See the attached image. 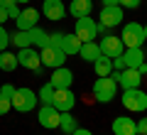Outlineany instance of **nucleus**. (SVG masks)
<instances>
[{
    "label": "nucleus",
    "mask_w": 147,
    "mask_h": 135,
    "mask_svg": "<svg viewBox=\"0 0 147 135\" xmlns=\"http://www.w3.org/2000/svg\"><path fill=\"white\" fill-rule=\"evenodd\" d=\"M10 103H12V108L20 111V113H30V111H34V108H37L39 98H37V94L32 91V88L20 86V88H15V94H12Z\"/></svg>",
    "instance_id": "obj_1"
},
{
    "label": "nucleus",
    "mask_w": 147,
    "mask_h": 135,
    "mask_svg": "<svg viewBox=\"0 0 147 135\" xmlns=\"http://www.w3.org/2000/svg\"><path fill=\"white\" fill-rule=\"evenodd\" d=\"M123 22V7L120 5H103L98 15V35H105L108 30L118 27Z\"/></svg>",
    "instance_id": "obj_2"
},
{
    "label": "nucleus",
    "mask_w": 147,
    "mask_h": 135,
    "mask_svg": "<svg viewBox=\"0 0 147 135\" xmlns=\"http://www.w3.org/2000/svg\"><path fill=\"white\" fill-rule=\"evenodd\" d=\"M118 94V81L113 76H98L93 83V98L98 103H110Z\"/></svg>",
    "instance_id": "obj_3"
},
{
    "label": "nucleus",
    "mask_w": 147,
    "mask_h": 135,
    "mask_svg": "<svg viewBox=\"0 0 147 135\" xmlns=\"http://www.w3.org/2000/svg\"><path fill=\"white\" fill-rule=\"evenodd\" d=\"M49 44H54V47H59L66 57H71V54H79L81 49V39L76 35H69V32H54V35H49Z\"/></svg>",
    "instance_id": "obj_4"
},
{
    "label": "nucleus",
    "mask_w": 147,
    "mask_h": 135,
    "mask_svg": "<svg viewBox=\"0 0 147 135\" xmlns=\"http://www.w3.org/2000/svg\"><path fill=\"white\" fill-rule=\"evenodd\" d=\"M123 106L130 113H145L147 111V94L142 88H123Z\"/></svg>",
    "instance_id": "obj_5"
},
{
    "label": "nucleus",
    "mask_w": 147,
    "mask_h": 135,
    "mask_svg": "<svg viewBox=\"0 0 147 135\" xmlns=\"http://www.w3.org/2000/svg\"><path fill=\"white\" fill-rule=\"evenodd\" d=\"M74 35L81 39V44H84V42H96V37H98V22L91 15L88 17H79L76 25H74Z\"/></svg>",
    "instance_id": "obj_6"
},
{
    "label": "nucleus",
    "mask_w": 147,
    "mask_h": 135,
    "mask_svg": "<svg viewBox=\"0 0 147 135\" xmlns=\"http://www.w3.org/2000/svg\"><path fill=\"white\" fill-rule=\"evenodd\" d=\"M39 62H42V66H47V69H59V66H64V62H66V54H64L59 47H54V44H47V47L39 49Z\"/></svg>",
    "instance_id": "obj_7"
},
{
    "label": "nucleus",
    "mask_w": 147,
    "mask_h": 135,
    "mask_svg": "<svg viewBox=\"0 0 147 135\" xmlns=\"http://www.w3.org/2000/svg\"><path fill=\"white\" fill-rule=\"evenodd\" d=\"M123 44L127 47H142V42H145V30H142L140 22H127L125 27H123Z\"/></svg>",
    "instance_id": "obj_8"
},
{
    "label": "nucleus",
    "mask_w": 147,
    "mask_h": 135,
    "mask_svg": "<svg viewBox=\"0 0 147 135\" xmlns=\"http://www.w3.org/2000/svg\"><path fill=\"white\" fill-rule=\"evenodd\" d=\"M52 106L64 113V111H71L76 106V94H74L71 88H54V96H52Z\"/></svg>",
    "instance_id": "obj_9"
},
{
    "label": "nucleus",
    "mask_w": 147,
    "mask_h": 135,
    "mask_svg": "<svg viewBox=\"0 0 147 135\" xmlns=\"http://www.w3.org/2000/svg\"><path fill=\"white\" fill-rule=\"evenodd\" d=\"M98 47H100V54H103V57L115 59V57H120V54H123L125 44H123L120 37H115V35H105L103 39L98 42Z\"/></svg>",
    "instance_id": "obj_10"
},
{
    "label": "nucleus",
    "mask_w": 147,
    "mask_h": 135,
    "mask_svg": "<svg viewBox=\"0 0 147 135\" xmlns=\"http://www.w3.org/2000/svg\"><path fill=\"white\" fill-rule=\"evenodd\" d=\"M110 76L118 81V86H123V88H140V83H142V76H140V71L137 69H123V71H113Z\"/></svg>",
    "instance_id": "obj_11"
},
{
    "label": "nucleus",
    "mask_w": 147,
    "mask_h": 135,
    "mask_svg": "<svg viewBox=\"0 0 147 135\" xmlns=\"http://www.w3.org/2000/svg\"><path fill=\"white\" fill-rule=\"evenodd\" d=\"M59 115L61 113H59L52 103H42V108H39V113H37V120H39L42 128L54 130V128H59Z\"/></svg>",
    "instance_id": "obj_12"
},
{
    "label": "nucleus",
    "mask_w": 147,
    "mask_h": 135,
    "mask_svg": "<svg viewBox=\"0 0 147 135\" xmlns=\"http://www.w3.org/2000/svg\"><path fill=\"white\" fill-rule=\"evenodd\" d=\"M17 64L25 69H32V71H37V69L42 66V62H39V52H37L34 47H25L17 52Z\"/></svg>",
    "instance_id": "obj_13"
},
{
    "label": "nucleus",
    "mask_w": 147,
    "mask_h": 135,
    "mask_svg": "<svg viewBox=\"0 0 147 135\" xmlns=\"http://www.w3.org/2000/svg\"><path fill=\"white\" fill-rule=\"evenodd\" d=\"M39 15L42 12L37 10V7H25V10H20V15L15 17L17 22V30H32V27H37V22H39Z\"/></svg>",
    "instance_id": "obj_14"
},
{
    "label": "nucleus",
    "mask_w": 147,
    "mask_h": 135,
    "mask_svg": "<svg viewBox=\"0 0 147 135\" xmlns=\"http://www.w3.org/2000/svg\"><path fill=\"white\" fill-rule=\"evenodd\" d=\"M42 12L47 20H64L66 15V7H64V0H42Z\"/></svg>",
    "instance_id": "obj_15"
},
{
    "label": "nucleus",
    "mask_w": 147,
    "mask_h": 135,
    "mask_svg": "<svg viewBox=\"0 0 147 135\" xmlns=\"http://www.w3.org/2000/svg\"><path fill=\"white\" fill-rule=\"evenodd\" d=\"M49 83H52L54 88H71V83H74V71H71L69 66L54 69V74H52V79H49Z\"/></svg>",
    "instance_id": "obj_16"
},
{
    "label": "nucleus",
    "mask_w": 147,
    "mask_h": 135,
    "mask_svg": "<svg viewBox=\"0 0 147 135\" xmlns=\"http://www.w3.org/2000/svg\"><path fill=\"white\" fill-rule=\"evenodd\" d=\"M113 135H137L135 118H130V115H118L113 120Z\"/></svg>",
    "instance_id": "obj_17"
},
{
    "label": "nucleus",
    "mask_w": 147,
    "mask_h": 135,
    "mask_svg": "<svg viewBox=\"0 0 147 135\" xmlns=\"http://www.w3.org/2000/svg\"><path fill=\"white\" fill-rule=\"evenodd\" d=\"M123 62H125V69H137L142 62H145V52H142V47H127L123 49Z\"/></svg>",
    "instance_id": "obj_18"
},
{
    "label": "nucleus",
    "mask_w": 147,
    "mask_h": 135,
    "mask_svg": "<svg viewBox=\"0 0 147 135\" xmlns=\"http://www.w3.org/2000/svg\"><path fill=\"white\" fill-rule=\"evenodd\" d=\"M69 15H74L76 20L79 17H88L93 12V0H71V5L66 7Z\"/></svg>",
    "instance_id": "obj_19"
},
{
    "label": "nucleus",
    "mask_w": 147,
    "mask_h": 135,
    "mask_svg": "<svg viewBox=\"0 0 147 135\" xmlns=\"http://www.w3.org/2000/svg\"><path fill=\"white\" fill-rule=\"evenodd\" d=\"M79 57L84 59V62H91V64H93L98 57H103V54H100L98 42H84V44H81V49H79Z\"/></svg>",
    "instance_id": "obj_20"
},
{
    "label": "nucleus",
    "mask_w": 147,
    "mask_h": 135,
    "mask_svg": "<svg viewBox=\"0 0 147 135\" xmlns=\"http://www.w3.org/2000/svg\"><path fill=\"white\" fill-rule=\"evenodd\" d=\"M27 32H30V44H32V47H39V49H42V47H47V44H49V35L44 30L32 27V30H27Z\"/></svg>",
    "instance_id": "obj_21"
},
{
    "label": "nucleus",
    "mask_w": 147,
    "mask_h": 135,
    "mask_svg": "<svg viewBox=\"0 0 147 135\" xmlns=\"http://www.w3.org/2000/svg\"><path fill=\"white\" fill-rule=\"evenodd\" d=\"M20 66L17 64V54H12V52H0V71H15V69Z\"/></svg>",
    "instance_id": "obj_22"
},
{
    "label": "nucleus",
    "mask_w": 147,
    "mask_h": 135,
    "mask_svg": "<svg viewBox=\"0 0 147 135\" xmlns=\"http://www.w3.org/2000/svg\"><path fill=\"white\" fill-rule=\"evenodd\" d=\"M59 128L64 130V135H71L74 130L79 128V125H76V118L71 115V111H64V113L59 115Z\"/></svg>",
    "instance_id": "obj_23"
},
{
    "label": "nucleus",
    "mask_w": 147,
    "mask_h": 135,
    "mask_svg": "<svg viewBox=\"0 0 147 135\" xmlns=\"http://www.w3.org/2000/svg\"><path fill=\"white\" fill-rule=\"evenodd\" d=\"M93 71H96V76H110L113 74V62L108 57H98L93 62Z\"/></svg>",
    "instance_id": "obj_24"
},
{
    "label": "nucleus",
    "mask_w": 147,
    "mask_h": 135,
    "mask_svg": "<svg viewBox=\"0 0 147 135\" xmlns=\"http://www.w3.org/2000/svg\"><path fill=\"white\" fill-rule=\"evenodd\" d=\"M10 42H12V44H15L17 49L32 47V44H30V32H25V30H17L15 35H10Z\"/></svg>",
    "instance_id": "obj_25"
},
{
    "label": "nucleus",
    "mask_w": 147,
    "mask_h": 135,
    "mask_svg": "<svg viewBox=\"0 0 147 135\" xmlns=\"http://www.w3.org/2000/svg\"><path fill=\"white\" fill-rule=\"evenodd\" d=\"M52 96H54V86L52 83H42V88H39V94H37V98H39V103H52Z\"/></svg>",
    "instance_id": "obj_26"
},
{
    "label": "nucleus",
    "mask_w": 147,
    "mask_h": 135,
    "mask_svg": "<svg viewBox=\"0 0 147 135\" xmlns=\"http://www.w3.org/2000/svg\"><path fill=\"white\" fill-rule=\"evenodd\" d=\"M7 44H10V35H7L5 25H0V52H5Z\"/></svg>",
    "instance_id": "obj_27"
},
{
    "label": "nucleus",
    "mask_w": 147,
    "mask_h": 135,
    "mask_svg": "<svg viewBox=\"0 0 147 135\" xmlns=\"http://www.w3.org/2000/svg\"><path fill=\"white\" fill-rule=\"evenodd\" d=\"M118 5H120L123 10H137V7L142 5V0H118Z\"/></svg>",
    "instance_id": "obj_28"
},
{
    "label": "nucleus",
    "mask_w": 147,
    "mask_h": 135,
    "mask_svg": "<svg viewBox=\"0 0 147 135\" xmlns=\"http://www.w3.org/2000/svg\"><path fill=\"white\" fill-rule=\"evenodd\" d=\"M15 88H17V86H12V83H3V86H0V94L5 96V98H12Z\"/></svg>",
    "instance_id": "obj_29"
},
{
    "label": "nucleus",
    "mask_w": 147,
    "mask_h": 135,
    "mask_svg": "<svg viewBox=\"0 0 147 135\" xmlns=\"http://www.w3.org/2000/svg\"><path fill=\"white\" fill-rule=\"evenodd\" d=\"M12 108V103H10V98H5V96L0 94V115H5L7 111Z\"/></svg>",
    "instance_id": "obj_30"
},
{
    "label": "nucleus",
    "mask_w": 147,
    "mask_h": 135,
    "mask_svg": "<svg viewBox=\"0 0 147 135\" xmlns=\"http://www.w3.org/2000/svg\"><path fill=\"white\" fill-rule=\"evenodd\" d=\"M135 130H137V135H147V118L135 120Z\"/></svg>",
    "instance_id": "obj_31"
},
{
    "label": "nucleus",
    "mask_w": 147,
    "mask_h": 135,
    "mask_svg": "<svg viewBox=\"0 0 147 135\" xmlns=\"http://www.w3.org/2000/svg\"><path fill=\"white\" fill-rule=\"evenodd\" d=\"M20 10H22L20 5H12V7H7V15H10V20H15V17L20 15Z\"/></svg>",
    "instance_id": "obj_32"
},
{
    "label": "nucleus",
    "mask_w": 147,
    "mask_h": 135,
    "mask_svg": "<svg viewBox=\"0 0 147 135\" xmlns=\"http://www.w3.org/2000/svg\"><path fill=\"white\" fill-rule=\"evenodd\" d=\"M7 20H10V15H7V7H3V5H0V25H5Z\"/></svg>",
    "instance_id": "obj_33"
},
{
    "label": "nucleus",
    "mask_w": 147,
    "mask_h": 135,
    "mask_svg": "<svg viewBox=\"0 0 147 135\" xmlns=\"http://www.w3.org/2000/svg\"><path fill=\"white\" fill-rule=\"evenodd\" d=\"M71 135H93V133H91L88 128H76V130H74Z\"/></svg>",
    "instance_id": "obj_34"
},
{
    "label": "nucleus",
    "mask_w": 147,
    "mask_h": 135,
    "mask_svg": "<svg viewBox=\"0 0 147 135\" xmlns=\"http://www.w3.org/2000/svg\"><path fill=\"white\" fill-rule=\"evenodd\" d=\"M137 71H140V76H147V62H142L140 66H137Z\"/></svg>",
    "instance_id": "obj_35"
},
{
    "label": "nucleus",
    "mask_w": 147,
    "mask_h": 135,
    "mask_svg": "<svg viewBox=\"0 0 147 135\" xmlns=\"http://www.w3.org/2000/svg\"><path fill=\"white\" fill-rule=\"evenodd\" d=\"M0 5L3 7H12V5H17V0H0Z\"/></svg>",
    "instance_id": "obj_36"
},
{
    "label": "nucleus",
    "mask_w": 147,
    "mask_h": 135,
    "mask_svg": "<svg viewBox=\"0 0 147 135\" xmlns=\"http://www.w3.org/2000/svg\"><path fill=\"white\" fill-rule=\"evenodd\" d=\"M103 5H118V0H103Z\"/></svg>",
    "instance_id": "obj_37"
},
{
    "label": "nucleus",
    "mask_w": 147,
    "mask_h": 135,
    "mask_svg": "<svg viewBox=\"0 0 147 135\" xmlns=\"http://www.w3.org/2000/svg\"><path fill=\"white\" fill-rule=\"evenodd\" d=\"M25 3H30V0H17V5H25Z\"/></svg>",
    "instance_id": "obj_38"
},
{
    "label": "nucleus",
    "mask_w": 147,
    "mask_h": 135,
    "mask_svg": "<svg viewBox=\"0 0 147 135\" xmlns=\"http://www.w3.org/2000/svg\"><path fill=\"white\" fill-rule=\"evenodd\" d=\"M142 30H145V42H147V25H145V27H142Z\"/></svg>",
    "instance_id": "obj_39"
},
{
    "label": "nucleus",
    "mask_w": 147,
    "mask_h": 135,
    "mask_svg": "<svg viewBox=\"0 0 147 135\" xmlns=\"http://www.w3.org/2000/svg\"><path fill=\"white\" fill-rule=\"evenodd\" d=\"M145 113H147V111H145Z\"/></svg>",
    "instance_id": "obj_40"
}]
</instances>
